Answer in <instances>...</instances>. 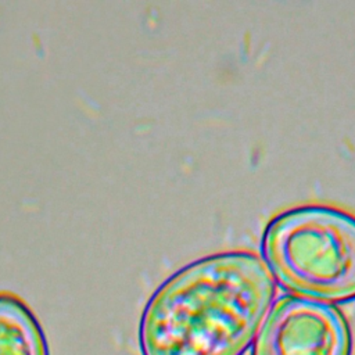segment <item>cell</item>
I'll return each instance as SVG.
<instances>
[{
	"instance_id": "1",
	"label": "cell",
	"mask_w": 355,
	"mask_h": 355,
	"mask_svg": "<svg viewBox=\"0 0 355 355\" xmlns=\"http://www.w3.org/2000/svg\"><path fill=\"white\" fill-rule=\"evenodd\" d=\"M258 255L232 251L196 261L150 298L140 322L143 355H241L275 297Z\"/></svg>"
},
{
	"instance_id": "2",
	"label": "cell",
	"mask_w": 355,
	"mask_h": 355,
	"mask_svg": "<svg viewBox=\"0 0 355 355\" xmlns=\"http://www.w3.org/2000/svg\"><path fill=\"white\" fill-rule=\"evenodd\" d=\"M273 277L300 297L355 298V215L330 205H302L275 216L262 239Z\"/></svg>"
},
{
	"instance_id": "3",
	"label": "cell",
	"mask_w": 355,
	"mask_h": 355,
	"mask_svg": "<svg viewBox=\"0 0 355 355\" xmlns=\"http://www.w3.org/2000/svg\"><path fill=\"white\" fill-rule=\"evenodd\" d=\"M343 313L329 302L300 295L280 298L266 315L252 355H349Z\"/></svg>"
},
{
	"instance_id": "4",
	"label": "cell",
	"mask_w": 355,
	"mask_h": 355,
	"mask_svg": "<svg viewBox=\"0 0 355 355\" xmlns=\"http://www.w3.org/2000/svg\"><path fill=\"white\" fill-rule=\"evenodd\" d=\"M0 355H49L37 319L10 293H0Z\"/></svg>"
}]
</instances>
